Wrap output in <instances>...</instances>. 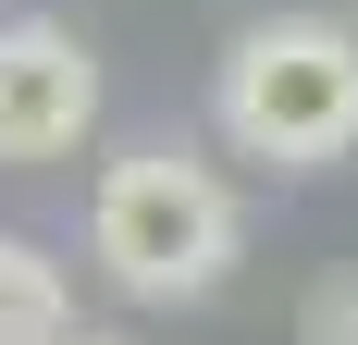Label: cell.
Here are the masks:
<instances>
[{
    "mask_svg": "<svg viewBox=\"0 0 358 345\" xmlns=\"http://www.w3.org/2000/svg\"><path fill=\"white\" fill-rule=\"evenodd\" d=\"M87 259L136 309H185L248 259V198H235V172L210 148L148 136L124 161H99V185H87Z\"/></svg>",
    "mask_w": 358,
    "mask_h": 345,
    "instance_id": "1",
    "label": "cell"
},
{
    "mask_svg": "<svg viewBox=\"0 0 358 345\" xmlns=\"http://www.w3.org/2000/svg\"><path fill=\"white\" fill-rule=\"evenodd\" d=\"M210 136L259 172H334L358 161V25L334 13H259L235 25L210 74Z\"/></svg>",
    "mask_w": 358,
    "mask_h": 345,
    "instance_id": "2",
    "label": "cell"
},
{
    "mask_svg": "<svg viewBox=\"0 0 358 345\" xmlns=\"http://www.w3.org/2000/svg\"><path fill=\"white\" fill-rule=\"evenodd\" d=\"M99 136V50L50 13H0V172H62Z\"/></svg>",
    "mask_w": 358,
    "mask_h": 345,
    "instance_id": "3",
    "label": "cell"
},
{
    "mask_svg": "<svg viewBox=\"0 0 358 345\" xmlns=\"http://www.w3.org/2000/svg\"><path fill=\"white\" fill-rule=\"evenodd\" d=\"M74 333V272L37 235H0V345H62Z\"/></svg>",
    "mask_w": 358,
    "mask_h": 345,
    "instance_id": "4",
    "label": "cell"
},
{
    "mask_svg": "<svg viewBox=\"0 0 358 345\" xmlns=\"http://www.w3.org/2000/svg\"><path fill=\"white\" fill-rule=\"evenodd\" d=\"M309 345H358V272L309 296Z\"/></svg>",
    "mask_w": 358,
    "mask_h": 345,
    "instance_id": "5",
    "label": "cell"
},
{
    "mask_svg": "<svg viewBox=\"0 0 358 345\" xmlns=\"http://www.w3.org/2000/svg\"><path fill=\"white\" fill-rule=\"evenodd\" d=\"M62 345H124V333H62Z\"/></svg>",
    "mask_w": 358,
    "mask_h": 345,
    "instance_id": "6",
    "label": "cell"
}]
</instances>
